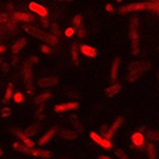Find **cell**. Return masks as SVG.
<instances>
[{
	"instance_id": "1",
	"label": "cell",
	"mask_w": 159,
	"mask_h": 159,
	"mask_svg": "<svg viewBox=\"0 0 159 159\" xmlns=\"http://www.w3.org/2000/svg\"><path fill=\"white\" fill-rule=\"evenodd\" d=\"M149 69V65L145 62H133L129 66V73H128V80L135 82L141 78L142 75Z\"/></svg>"
},
{
	"instance_id": "2",
	"label": "cell",
	"mask_w": 159,
	"mask_h": 159,
	"mask_svg": "<svg viewBox=\"0 0 159 159\" xmlns=\"http://www.w3.org/2000/svg\"><path fill=\"white\" fill-rule=\"evenodd\" d=\"M130 44H132V53H139V32H138V16L132 17L130 23Z\"/></svg>"
},
{
	"instance_id": "3",
	"label": "cell",
	"mask_w": 159,
	"mask_h": 159,
	"mask_svg": "<svg viewBox=\"0 0 159 159\" xmlns=\"http://www.w3.org/2000/svg\"><path fill=\"white\" fill-rule=\"evenodd\" d=\"M26 30L29 32V33H32V34H34V36L37 37V39H42V40H46L48 43H56L57 42V39L56 37H53V36H50V34H46V33H43L42 30H39V29H34V27H30V26H27L26 27Z\"/></svg>"
},
{
	"instance_id": "4",
	"label": "cell",
	"mask_w": 159,
	"mask_h": 159,
	"mask_svg": "<svg viewBox=\"0 0 159 159\" xmlns=\"http://www.w3.org/2000/svg\"><path fill=\"white\" fill-rule=\"evenodd\" d=\"M148 7L146 3H132L128 6H122L119 9V13H130V11H136V10H143Z\"/></svg>"
},
{
	"instance_id": "5",
	"label": "cell",
	"mask_w": 159,
	"mask_h": 159,
	"mask_svg": "<svg viewBox=\"0 0 159 159\" xmlns=\"http://www.w3.org/2000/svg\"><path fill=\"white\" fill-rule=\"evenodd\" d=\"M75 109H79V103H60L55 106V112H66Z\"/></svg>"
},
{
	"instance_id": "6",
	"label": "cell",
	"mask_w": 159,
	"mask_h": 159,
	"mask_svg": "<svg viewBox=\"0 0 159 159\" xmlns=\"http://www.w3.org/2000/svg\"><path fill=\"white\" fill-rule=\"evenodd\" d=\"M122 122H123V118H118V119H116L115 122H113V125H112L111 128L107 129V132H106V139H111V138L115 135L116 129H118L119 126L122 125Z\"/></svg>"
},
{
	"instance_id": "7",
	"label": "cell",
	"mask_w": 159,
	"mask_h": 159,
	"mask_svg": "<svg viewBox=\"0 0 159 159\" xmlns=\"http://www.w3.org/2000/svg\"><path fill=\"white\" fill-rule=\"evenodd\" d=\"M57 78H42L39 80V86L40 88H50V86H56L57 85Z\"/></svg>"
},
{
	"instance_id": "8",
	"label": "cell",
	"mask_w": 159,
	"mask_h": 159,
	"mask_svg": "<svg viewBox=\"0 0 159 159\" xmlns=\"http://www.w3.org/2000/svg\"><path fill=\"white\" fill-rule=\"evenodd\" d=\"M90 138H92V141H95L98 145H100L102 148L109 149V148L112 146L111 142H109V141H105V139H102V138H100L99 135H96V133H90Z\"/></svg>"
},
{
	"instance_id": "9",
	"label": "cell",
	"mask_w": 159,
	"mask_h": 159,
	"mask_svg": "<svg viewBox=\"0 0 159 159\" xmlns=\"http://www.w3.org/2000/svg\"><path fill=\"white\" fill-rule=\"evenodd\" d=\"M56 129H57V128H56V126H55V128H52V129H50V130H48V132L44 133L43 136L40 138V141H39V145H40V146H43L44 143H48V142H49V141H50V139H52V138H53V135H55V133H56Z\"/></svg>"
},
{
	"instance_id": "10",
	"label": "cell",
	"mask_w": 159,
	"mask_h": 159,
	"mask_svg": "<svg viewBox=\"0 0 159 159\" xmlns=\"http://www.w3.org/2000/svg\"><path fill=\"white\" fill-rule=\"evenodd\" d=\"M23 75H25V82H26V86L30 89L32 86V69H30L29 65L23 67Z\"/></svg>"
},
{
	"instance_id": "11",
	"label": "cell",
	"mask_w": 159,
	"mask_h": 159,
	"mask_svg": "<svg viewBox=\"0 0 159 159\" xmlns=\"http://www.w3.org/2000/svg\"><path fill=\"white\" fill-rule=\"evenodd\" d=\"M29 7H30V10H32V11H34V13H37V15H40V16H46V15H48L46 9H44L43 6H40V4H37V3H30Z\"/></svg>"
},
{
	"instance_id": "12",
	"label": "cell",
	"mask_w": 159,
	"mask_h": 159,
	"mask_svg": "<svg viewBox=\"0 0 159 159\" xmlns=\"http://www.w3.org/2000/svg\"><path fill=\"white\" fill-rule=\"evenodd\" d=\"M120 88H122V86L119 85V83H113V85L112 86H109V88H106V90H105V93H106L107 96H116V95H118V92L119 90H120Z\"/></svg>"
},
{
	"instance_id": "13",
	"label": "cell",
	"mask_w": 159,
	"mask_h": 159,
	"mask_svg": "<svg viewBox=\"0 0 159 159\" xmlns=\"http://www.w3.org/2000/svg\"><path fill=\"white\" fill-rule=\"evenodd\" d=\"M25 44H26V39H25V37H22V39H19L17 42H15V44L11 46V52H13V55H17V53L20 52V49H23Z\"/></svg>"
},
{
	"instance_id": "14",
	"label": "cell",
	"mask_w": 159,
	"mask_h": 159,
	"mask_svg": "<svg viewBox=\"0 0 159 159\" xmlns=\"http://www.w3.org/2000/svg\"><path fill=\"white\" fill-rule=\"evenodd\" d=\"M80 50H82V53H83V55L90 56V57H95V56H96V49L90 48V46H88V44H82Z\"/></svg>"
},
{
	"instance_id": "15",
	"label": "cell",
	"mask_w": 159,
	"mask_h": 159,
	"mask_svg": "<svg viewBox=\"0 0 159 159\" xmlns=\"http://www.w3.org/2000/svg\"><path fill=\"white\" fill-rule=\"evenodd\" d=\"M60 136H62L63 139H66V141H75V139L78 138V133L72 132V130H62V132H60Z\"/></svg>"
},
{
	"instance_id": "16",
	"label": "cell",
	"mask_w": 159,
	"mask_h": 159,
	"mask_svg": "<svg viewBox=\"0 0 159 159\" xmlns=\"http://www.w3.org/2000/svg\"><path fill=\"white\" fill-rule=\"evenodd\" d=\"M118 67H119V57H116V59L113 60V66H112V75H111L112 80H116V79H118Z\"/></svg>"
},
{
	"instance_id": "17",
	"label": "cell",
	"mask_w": 159,
	"mask_h": 159,
	"mask_svg": "<svg viewBox=\"0 0 159 159\" xmlns=\"http://www.w3.org/2000/svg\"><path fill=\"white\" fill-rule=\"evenodd\" d=\"M69 120H70V122L73 123V126L79 130V132H82V130H83V129H82V123H80V120H79L78 116H75V115L69 116Z\"/></svg>"
},
{
	"instance_id": "18",
	"label": "cell",
	"mask_w": 159,
	"mask_h": 159,
	"mask_svg": "<svg viewBox=\"0 0 159 159\" xmlns=\"http://www.w3.org/2000/svg\"><path fill=\"white\" fill-rule=\"evenodd\" d=\"M52 96V93H43V95H39V96H36L34 98V103L36 105H40V103H43L46 99H49V98Z\"/></svg>"
},
{
	"instance_id": "19",
	"label": "cell",
	"mask_w": 159,
	"mask_h": 159,
	"mask_svg": "<svg viewBox=\"0 0 159 159\" xmlns=\"http://www.w3.org/2000/svg\"><path fill=\"white\" fill-rule=\"evenodd\" d=\"M145 149H146V155H148L149 159H155V158H156V155H155V148H153V145H152V143H148Z\"/></svg>"
},
{
	"instance_id": "20",
	"label": "cell",
	"mask_w": 159,
	"mask_h": 159,
	"mask_svg": "<svg viewBox=\"0 0 159 159\" xmlns=\"http://www.w3.org/2000/svg\"><path fill=\"white\" fill-rule=\"evenodd\" d=\"M32 155L39 156V158H50V153H49L48 151H36V149H32Z\"/></svg>"
},
{
	"instance_id": "21",
	"label": "cell",
	"mask_w": 159,
	"mask_h": 159,
	"mask_svg": "<svg viewBox=\"0 0 159 159\" xmlns=\"http://www.w3.org/2000/svg\"><path fill=\"white\" fill-rule=\"evenodd\" d=\"M146 136H148L149 141H159L158 130H146Z\"/></svg>"
},
{
	"instance_id": "22",
	"label": "cell",
	"mask_w": 159,
	"mask_h": 159,
	"mask_svg": "<svg viewBox=\"0 0 159 159\" xmlns=\"http://www.w3.org/2000/svg\"><path fill=\"white\" fill-rule=\"evenodd\" d=\"M72 60L75 65H79V56H78V44H73L72 48Z\"/></svg>"
},
{
	"instance_id": "23",
	"label": "cell",
	"mask_w": 159,
	"mask_h": 159,
	"mask_svg": "<svg viewBox=\"0 0 159 159\" xmlns=\"http://www.w3.org/2000/svg\"><path fill=\"white\" fill-rule=\"evenodd\" d=\"M37 132V125H33V126H29V128H27V129H25V135H26V136H33L34 133Z\"/></svg>"
},
{
	"instance_id": "24",
	"label": "cell",
	"mask_w": 159,
	"mask_h": 159,
	"mask_svg": "<svg viewBox=\"0 0 159 159\" xmlns=\"http://www.w3.org/2000/svg\"><path fill=\"white\" fill-rule=\"evenodd\" d=\"M11 96H13V85L10 83V85H9V88H7V90H6V95H4V99H3L4 103H6V102H7Z\"/></svg>"
},
{
	"instance_id": "25",
	"label": "cell",
	"mask_w": 159,
	"mask_h": 159,
	"mask_svg": "<svg viewBox=\"0 0 159 159\" xmlns=\"http://www.w3.org/2000/svg\"><path fill=\"white\" fill-rule=\"evenodd\" d=\"M43 111H44V106H43V103H40L39 106H37L36 112H34V116H36V119H42V118H43Z\"/></svg>"
},
{
	"instance_id": "26",
	"label": "cell",
	"mask_w": 159,
	"mask_h": 159,
	"mask_svg": "<svg viewBox=\"0 0 159 159\" xmlns=\"http://www.w3.org/2000/svg\"><path fill=\"white\" fill-rule=\"evenodd\" d=\"M132 141L135 145H142V142H143V136H142L141 133H135L132 136Z\"/></svg>"
},
{
	"instance_id": "27",
	"label": "cell",
	"mask_w": 159,
	"mask_h": 159,
	"mask_svg": "<svg viewBox=\"0 0 159 159\" xmlns=\"http://www.w3.org/2000/svg\"><path fill=\"white\" fill-rule=\"evenodd\" d=\"M15 17L17 19V20H23V22H29V20H32V16L26 15V13H17Z\"/></svg>"
},
{
	"instance_id": "28",
	"label": "cell",
	"mask_w": 159,
	"mask_h": 159,
	"mask_svg": "<svg viewBox=\"0 0 159 159\" xmlns=\"http://www.w3.org/2000/svg\"><path fill=\"white\" fill-rule=\"evenodd\" d=\"M115 153H116V156H118L119 159H129L128 156L125 155V153H123L122 149H119V148H118V149H115Z\"/></svg>"
},
{
	"instance_id": "29",
	"label": "cell",
	"mask_w": 159,
	"mask_h": 159,
	"mask_svg": "<svg viewBox=\"0 0 159 159\" xmlns=\"http://www.w3.org/2000/svg\"><path fill=\"white\" fill-rule=\"evenodd\" d=\"M22 100H23V95H22V93H20V92H19V93H15V102H16V103L22 102Z\"/></svg>"
},
{
	"instance_id": "30",
	"label": "cell",
	"mask_w": 159,
	"mask_h": 159,
	"mask_svg": "<svg viewBox=\"0 0 159 159\" xmlns=\"http://www.w3.org/2000/svg\"><path fill=\"white\" fill-rule=\"evenodd\" d=\"M80 22H82V16H76V17H73V25L75 26H80Z\"/></svg>"
},
{
	"instance_id": "31",
	"label": "cell",
	"mask_w": 159,
	"mask_h": 159,
	"mask_svg": "<svg viewBox=\"0 0 159 159\" xmlns=\"http://www.w3.org/2000/svg\"><path fill=\"white\" fill-rule=\"evenodd\" d=\"M10 113H11V111H10V109H9V107H4L3 111H2V113H0V115H2V116H3V118H4V116L10 115Z\"/></svg>"
},
{
	"instance_id": "32",
	"label": "cell",
	"mask_w": 159,
	"mask_h": 159,
	"mask_svg": "<svg viewBox=\"0 0 159 159\" xmlns=\"http://www.w3.org/2000/svg\"><path fill=\"white\" fill-rule=\"evenodd\" d=\"M6 52V46H3V44H0V53Z\"/></svg>"
},
{
	"instance_id": "33",
	"label": "cell",
	"mask_w": 159,
	"mask_h": 159,
	"mask_svg": "<svg viewBox=\"0 0 159 159\" xmlns=\"http://www.w3.org/2000/svg\"><path fill=\"white\" fill-rule=\"evenodd\" d=\"M79 36H85V30H80V32H79Z\"/></svg>"
},
{
	"instance_id": "34",
	"label": "cell",
	"mask_w": 159,
	"mask_h": 159,
	"mask_svg": "<svg viewBox=\"0 0 159 159\" xmlns=\"http://www.w3.org/2000/svg\"><path fill=\"white\" fill-rule=\"evenodd\" d=\"M99 159H111V158H107V156H105V155H100Z\"/></svg>"
},
{
	"instance_id": "35",
	"label": "cell",
	"mask_w": 159,
	"mask_h": 159,
	"mask_svg": "<svg viewBox=\"0 0 159 159\" xmlns=\"http://www.w3.org/2000/svg\"><path fill=\"white\" fill-rule=\"evenodd\" d=\"M56 2H72V0H56Z\"/></svg>"
},
{
	"instance_id": "36",
	"label": "cell",
	"mask_w": 159,
	"mask_h": 159,
	"mask_svg": "<svg viewBox=\"0 0 159 159\" xmlns=\"http://www.w3.org/2000/svg\"><path fill=\"white\" fill-rule=\"evenodd\" d=\"M2 155H3V152H2V149H0V156H2Z\"/></svg>"
},
{
	"instance_id": "37",
	"label": "cell",
	"mask_w": 159,
	"mask_h": 159,
	"mask_svg": "<svg viewBox=\"0 0 159 159\" xmlns=\"http://www.w3.org/2000/svg\"><path fill=\"white\" fill-rule=\"evenodd\" d=\"M158 82H159V73H158Z\"/></svg>"
},
{
	"instance_id": "38",
	"label": "cell",
	"mask_w": 159,
	"mask_h": 159,
	"mask_svg": "<svg viewBox=\"0 0 159 159\" xmlns=\"http://www.w3.org/2000/svg\"><path fill=\"white\" fill-rule=\"evenodd\" d=\"M0 65H2V59H0Z\"/></svg>"
}]
</instances>
